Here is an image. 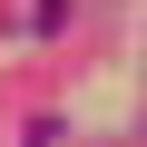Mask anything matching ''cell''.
Here are the masks:
<instances>
[{
  "label": "cell",
  "instance_id": "cell-1",
  "mask_svg": "<svg viewBox=\"0 0 147 147\" xmlns=\"http://www.w3.org/2000/svg\"><path fill=\"white\" fill-rule=\"evenodd\" d=\"M59 20H69V0H39V30H59Z\"/></svg>",
  "mask_w": 147,
  "mask_h": 147
}]
</instances>
